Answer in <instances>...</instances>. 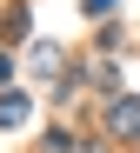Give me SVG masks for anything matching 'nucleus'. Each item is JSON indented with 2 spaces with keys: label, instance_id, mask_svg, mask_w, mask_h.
I'll use <instances>...</instances> for the list:
<instances>
[{
  "label": "nucleus",
  "instance_id": "f257e3e1",
  "mask_svg": "<svg viewBox=\"0 0 140 153\" xmlns=\"http://www.w3.org/2000/svg\"><path fill=\"white\" fill-rule=\"evenodd\" d=\"M114 126H120V133H140V100H120V107H114Z\"/></svg>",
  "mask_w": 140,
  "mask_h": 153
}]
</instances>
